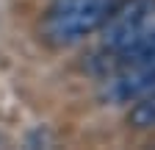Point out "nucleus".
I'll use <instances>...</instances> for the list:
<instances>
[{
	"label": "nucleus",
	"instance_id": "f257e3e1",
	"mask_svg": "<svg viewBox=\"0 0 155 150\" xmlns=\"http://www.w3.org/2000/svg\"><path fill=\"white\" fill-rule=\"evenodd\" d=\"M119 0H55L42 22V39L55 47L75 42L100 31Z\"/></svg>",
	"mask_w": 155,
	"mask_h": 150
},
{
	"label": "nucleus",
	"instance_id": "f03ea898",
	"mask_svg": "<svg viewBox=\"0 0 155 150\" xmlns=\"http://www.w3.org/2000/svg\"><path fill=\"white\" fill-rule=\"evenodd\" d=\"M103 47L114 56H122L155 36V0H125L116 3L108 20L100 28Z\"/></svg>",
	"mask_w": 155,
	"mask_h": 150
},
{
	"label": "nucleus",
	"instance_id": "7ed1b4c3",
	"mask_svg": "<svg viewBox=\"0 0 155 150\" xmlns=\"http://www.w3.org/2000/svg\"><path fill=\"white\" fill-rule=\"evenodd\" d=\"M130 125H136V128H155V89L136 100V106L130 108Z\"/></svg>",
	"mask_w": 155,
	"mask_h": 150
}]
</instances>
